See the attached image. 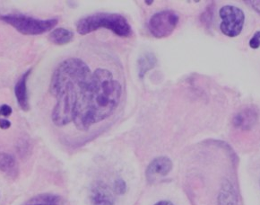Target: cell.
I'll return each mask as SVG.
<instances>
[{"instance_id":"obj_1","label":"cell","mask_w":260,"mask_h":205,"mask_svg":"<svg viewBox=\"0 0 260 205\" xmlns=\"http://www.w3.org/2000/svg\"><path fill=\"white\" fill-rule=\"evenodd\" d=\"M122 96V86L106 69H97L81 95L74 113L73 123L85 132L114 112Z\"/></svg>"},{"instance_id":"obj_2","label":"cell","mask_w":260,"mask_h":205,"mask_svg":"<svg viewBox=\"0 0 260 205\" xmlns=\"http://www.w3.org/2000/svg\"><path fill=\"white\" fill-rule=\"evenodd\" d=\"M92 74L87 64L78 58L66 60L54 71L50 91L56 99L51 113L56 126L62 127L73 122L77 103Z\"/></svg>"},{"instance_id":"obj_3","label":"cell","mask_w":260,"mask_h":205,"mask_svg":"<svg viewBox=\"0 0 260 205\" xmlns=\"http://www.w3.org/2000/svg\"><path fill=\"white\" fill-rule=\"evenodd\" d=\"M101 28L111 30L120 37H129L132 35V28L129 23L119 14L97 13L85 16L77 23V31L79 35H88Z\"/></svg>"},{"instance_id":"obj_4","label":"cell","mask_w":260,"mask_h":205,"mask_svg":"<svg viewBox=\"0 0 260 205\" xmlns=\"http://www.w3.org/2000/svg\"><path fill=\"white\" fill-rule=\"evenodd\" d=\"M0 19L4 21L15 28L16 30L25 35H38L52 30L57 23V18L51 19H37L24 15H5L0 16Z\"/></svg>"},{"instance_id":"obj_5","label":"cell","mask_w":260,"mask_h":205,"mask_svg":"<svg viewBox=\"0 0 260 205\" xmlns=\"http://www.w3.org/2000/svg\"><path fill=\"white\" fill-rule=\"evenodd\" d=\"M180 17L172 10L155 13L149 20L148 28L153 36L158 39L168 37L177 27Z\"/></svg>"},{"instance_id":"obj_6","label":"cell","mask_w":260,"mask_h":205,"mask_svg":"<svg viewBox=\"0 0 260 205\" xmlns=\"http://www.w3.org/2000/svg\"><path fill=\"white\" fill-rule=\"evenodd\" d=\"M220 29L228 37H236L241 35L244 25V13L241 8L234 6H224L220 9Z\"/></svg>"},{"instance_id":"obj_7","label":"cell","mask_w":260,"mask_h":205,"mask_svg":"<svg viewBox=\"0 0 260 205\" xmlns=\"http://www.w3.org/2000/svg\"><path fill=\"white\" fill-rule=\"evenodd\" d=\"M172 162L167 157H158L150 163L146 169V175L149 182H153L157 178H164L172 171Z\"/></svg>"},{"instance_id":"obj_8","label":"cell","mask_w":260,"mask_h":205,"mask_svg":"<svg viewBox=\"0 0 260 205\" xmlns=\"http://www.w3.org/2000/svg\"><path fill=\"white\" fill-rule=\"evenodd\" d=\"M90 204L114 205V197L107 185L97 182L92 186L90 192Z\"/></svg>"},{"instance_id":"obj_9","label":"cell","mask_w":260,"mask_h":205,"mask_svg":"<svg viewBox=\"0 0 260 205\" xmlns=\"http://www.w3.org/2000/svg\"><path fill=\"white\" fill-rule=\"evenodd\" d=\"M31 70H27L25 73L23 74V76L19 78L15 86V94H16L17 103L23 111H29L30 109V104H29V97H28V92H27V80L31 74Z\"/></svg>"},{"instance_id":"obj_10","label":"cell","mask_w":260,"mask_h":205,"mask_svg":"<svg viewBox=\"0 0 260 205\" xmlns=\"http://www.w3.org/2000/svg\"><path fill=\"white\" fill-rule=\"evenodd\" d=\"M257 119V113L253 108H246L237 113L234 118V124L238 128L249 129Z\"/></svg>"},{"instance_id":"obj_11","label":"cell","mask_w":260,"mask_h":205,"mask_svg":"<svg viewBox=\"0 0 260 205\" xmlns=\"http://www.w3.org/2000/svg\"><path fill=\"white\" fill-rule=\"evenodd\" d=\"M0 171L10 178H15L18 174V165L13 156L0 151Z\"/></svg>"},{"instance_id":"obj_12","label":"cell","mask_w":260,"mask_h":205,"mask_svg":"<svg viewBox=\"0 0 260 205\" xmlns=\"http://www.w3.org/2000/svg\"><path fill=\"white\" fill-rule=\"evenodd\" d=\"M238 196L234 186L226 181L223 183L218 195V205H237Z\"/></svg>"},{"instance_id":"obj_13","label":"cell","mask_w":260,"mask_h":205,"mask_svg":"<svg viewBox=\"0 0 260 205\" xmlns=\"http://www.w3.org/2000/svg\"><path fill=\"white\" fill-rule=\"evenodd\" d=\"M74 38L73 32L65 28H56L50 33V40L56 45H64L70 43Z\"/></svg>"},{"instance_id":"obj_14","label":"cell","mask_w":260,"mask_h":205,"mask_svg":"<svg viewBox=\"0 0 260 205\" xmlns=\"http://www.w3.org/2000/svg\"><path fill=\"white\" fill-rule=\"evenodd\" d=\"M24 205H62V199L56 194H40Z\"/></svg>"},{"instance_id":"obj_15","label":"cell","mask_w":260,"mask_h":205,"mask_svg":"<svg viewBox=\"0 0 260 205\" xmlns=\"http://www.w3.org/2000/svg\"><path fill=\"white\" fill-rule=\"evenodd\" d=\"M156 65V58L154 55L152 53H146L143 55L141 58L138 61V70H139V76L143 77L146 75V72H148L150 70H152Z\"/></svg>"},{"instance_id":"obj_16","label":"cell","mask_w":260,"mask_h":205,"mask_svg":"<svg viewBox=\"0 0 260 205\" xmlns=\"http://www.w3.org/2000/svg\"><path fill=\"white\" fill-rule=\"evenodd\" d=\"M114 191L116 194H123L126 193V184L122 179H117L114 183Z\"/></svg>"},{"instance_id":"obj_17","label":"cell","mask_w":260,"mask_h":205,"mask_svg":"<svg viewBox=\"0 0 260 205\" xmlns=\"http://www.w3.org/2000/svg\"><path fill=\"white\" fill-rule=\"evenodd\" d=\"M249 46L252 49H257L260 47V32L256 33L249 41Z\"/></svg>"},{"instance_id":"obj_18","label":"cell","mask_w":260,"mask_h":205,"mask_svg":"<svg viewBox=\"0 0 260 205\" xmlns=\"http://www.w3.org/2000/svg\"><path fill=\"white\" fill-rule=\"evenodd\" d=\"M13 112L11 106L8 105H2L0 106V115L4 117L10 116Z\"/></svg>"},{"instance_id":"obj_19","label":"cell","mask_w":260,"mask_h":205,"mask_svg":"<svg viewBox=\"0 0 260 205\" xmlns=\"http://www.w3.org/2000/svg\"><path fill=\"white\" fill-rule=\"evenodd\" d=\"M245 3L250 5V7L260 15V0L259 1H246Z\"/></svg>"},{"instance_id":"obj_20","label":"cell","mask_w":260,"mask_h":205,"mask_svg":"<svg viewBox=\"0 0 260 205\" xmlns=\"http://www.w3.org/2000/svg\"><path fill=\"white\" fill-rule=\"evenodd\" d=\"M11 127V122L6 119H0V128L3 130H7Z\"/></svg>"},{"instance_id":"obj_21","label":"cell","mask_w":260,"mask_h":205,"mask_svg":"<svg viewBox=\"0 0 260 205\" xmlns=\"http://www.w3.org/2000/svg\"><path fill=\"white\" fill-rule=\"evenodd\" d=\"M154 205H174L173 203H172L171 201H159V202H157Z\"/></svg>"}]
</instances>
